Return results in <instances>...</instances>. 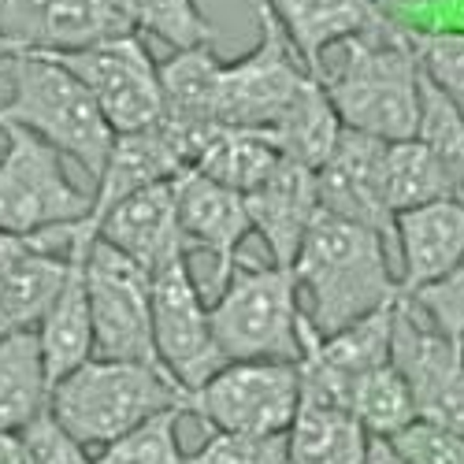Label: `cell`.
Listing matches in <instances>:
<instances>
[{
	"mask_svg": "<svg viewBox=\"0 0 464 464\" xmlns=\"http://www.w3.org/2000/svg\"><path fill=\"white\" fill-rule=\"evenodd\" d=\"M391 256L398 253L372 227L320 208L294 260L308 324L320 334H334L398 301L401 276H394Z\"/></svg>",
	"mask_w": 464,
	"mask_h": 464,
	"instance_id": "cell-1",
	"label": "cell"
},
{
	"mask_svg": "<svg viewBox=\"0 0 464 464\" xmlns=\"http://www.w3.org/2000/svg\"><path fill=\"white\" fill-rule=\"evenodd\" d=\"M320 82L350 130L382 141L416 138L423 111V67L405 30L391 15L375 30L342 42L334 67L320 71Z\"/></svg>",
	"mask_w": 464,
	"mask_h": 464,
	"instance_id": "cell-2",
	"label": "cell"
},
{
	"mask_svg": "<svg viewBox=\"0 0 464 464\" xmlns=\"http://www.w3.org/2000/svg\"><path fill=\"white\" fill-rule=\"evenodd\" d=\"M12 97L0 104V127H23L56 145L93 182L101 179L115 130L86 82L49 53H12L0 60Z\"/></svg>",
	"mask_w": 464,
	"mask_h": 464,
	"instance_id": "cell-3",
	"label": "cell"
},
{
	"mask_svg": "<svg viewBox=\"0 0 464 464\" xmlns=\"http://www.w3.org/2000/svg\"><path fill=\"white\" fill-rule=\"evenodd\" d=\"M168 409H186V391L168 368L90 357L53 382L49 412L82 446H108Z\"/></svg>",
	"mask_w": 464,
	"mask_h": 464,
	"instance_id": "cell-4",
	"label": "cell"
},
{
	"mask_svg": "<svg viewBox=\"0 0 464 464\" xmlns=\"http://www.w3.org/2000/svg\"><path fill=\"white\" fill-rule=\"evenodd\" d=\"M301 286L294 267L235 264L212 301V327L227 361H301Z\"/></svg>",
	"mask_w": 464,
	"mask_h": 464,
	"instance_id": "cell-5",
	"label": "cell"
},
{
	"mask_svg": "<svg viewBox=\"0 0 464 464\" xmlns=\"http://www.w3.org/2000/svg\"><path fill=\"white\" fill-rule=\"evenodd\" d=\"M0 227L19 238L60 223H79L93 212V193H82L63 171V152L23 127H0Z\"/></svg>",
	"mask_w": 464,
	"mask_h": 464,
	"instance_id": "cell-6",
	"label": "cell"
},
{
	"mask_svg": "<svg viewBox=\"0 0 464 464\" xmlns=\"http://www.w3.org/2000/svg\"><path fill=\"white\" fill-rule=\"evenodd\" d=\"M301 405L297 361H227L186 394V412L208 431L286 435Z\"/></svg>",
	"mask_w": 464,
	"mask_h": 464,
	"instance_id": "cell-7",
	"label": "cell"
},
{
	"mask_svg": "<svg viewBox=\"0 0 464 464\" xmlns=\"http://www.w3.org/2000/svg\"><path fill=\"white\" fill-rule=\"evenodd\" d=\"M260 42L235 63H223L219 74V123L223 127H249L272 130L294 101L316 79L304 67L297 49L290 45L286 30L272 15V8L260 5Z\"/></svg>",
	"mask_w": 464,
	"mask_h": 464,
	"instance_id": "cell-8",
	"label": "cell"
},
{
	"mask_svg": "<svg viewBox=\"0 0 464 464\" xmlns=\"http://www.w3.org/2000/svg\"><path fill=\"white\" fill-rule=\"evenodd\" d=\"M86 286L93 313V357L160 364L152 331V276L145 267L104 238H93L86 256Z\"/></svg>",
	"mask_w": 464,
	"mask_h": 464,
	"instance_id": "cell-9",
	"label": "cell"
},
{
	"mask_svg": "<svg viewBox=\"0 0 464 464\" xmlns=\"http://www.w3.org/2000/svg\"><path fill=\"white\" fill-rule=\"evenodd\" d=\"M63 67H71L115 134L145 130L164 120V86H160V63L149 56L141 34H123L111 42L74 49V53H49Z\"/></svg>",
	"mask_w": 464,
	"mask_h": 464,
	"instance_id": "cell-10",
	"label": "cell"
},
{
	"mask_svg": "<svg viewBox=\"0 0 464 464\" xmlns=\"http://www.w3.org/2000/svg\"><path fill=\"white\" fill-rule=\"evenodd\" d=\"M152 331L160 364L186 394L227 364L212 327V304L189 272V256L171 260L152 276Z\"/></svg>",
	"mask_w": 464,
	"mask_h": 464,
	"instance_id": "cell-11",
	"label": "cell"
},
{
	"mask_svg": "<svg viewBox=\"0 0 464 464\" xmlns=\"http://www.w3.org/2000/svg\"><path fill=\"white\" fill-rule=\"evenodd\" d=\"M382 157H386L382 138L345 127L334 152L316 168V189H320V208L372 227L398 253V216L391 201H386Z\"/></svg>",
	"mask_w": 464,
	"mask_h": 464,
	"instance_id": "cell-12",
	"label": "cell"
},
{
	"mask_svg": "<svg viewBox=\"0 0 464 464\" xmlns=\"http://www.w3.org/2000/svg\"><path fill=\"white\" fill-rule=\"evenodd\" d=\"M179 189V219L189 253L212 256V290L219 294L238 264V246L253 230L246 193L230 189L198 168H186L175 179Z\"/></svg>",
	"mask_w": 464,
	"mask_h": 464,
	"instance_id": "cell-13",
	"label": "cell"
},
{
	"mask_svg": "<svg viewBox=\"0 0 464 464\" xmlns=\"http://www.w3.org/2000/svg\"><path fill=\"white\" fill-rule=\"evenodd\" d=\"M97 238H104L108 246L127 253L149 276H157L160 267H168L179 256H189L182 219H179L175 179L145 186L115 208H108L97 219Z\"/></svg>",
	"mask_w": 464,
	"mask_h": 464,
	"instance_id": "cell-14",
	"label": "cell"
},
{
	"mask_svg": "<svg viewBox=\"0 0 464 464\" xmlns=\"http://www.w3.org/2000/svg\"><path fill=\"white\" fill-rule=\"evenodd\" d=\"M246 205H249L253 230L264 238L272 260L283 267H294L308 227L320 216L316 168H308L294 157H283L272 175L253 193H246Z\"/></svg>",
	"mask_w": 464,
	"mask_h": 464,
	"instance_id": "cell-15",
	"label": "cell"
},
{
	"mask_svg": "<svg viewBox=\"0 0 464 464\" xmlns=\"http://www.w3.org/2000/svg\"><path fill=\"white\" fill-rule=\"evenodd\" d=\"M189 168V152L182 145V138L160 120L145 130H130V134H115L111 157L97 179L93 189V212L90 219L97 223L108 208H115L120 201H127L130 193L157 186V182H171Z\"/></svg>",
	"mask_w": 464,
	"mask_h": 464,
	"instance_id": "cell-16",
	"label": "cell"
},
{
	"mask_svg": "<svg viewBox=\"0 0 464 464\" xmlns=\"http://www.w3.org/2000/svg\"><path fill=\"white\" fill-rule=\"evenodd\" d=\"M304 67L320 79L324 56L357 34L386 23L382 0H264Z\"/></svg>",
	"mask_w": 464,
	"mask_h": 464,
	"instance_id": "cell-17",
	"label": "cell"
},
{
	"mask_svg": "<svg viewBox=\"0 0 464 464\" xmlns=\"http://www.w3.org/2000/svg\"><path fill=\"white\" fill-rule=\"evenodd\" d=\"M460 256H464V205L457 198L409 208L398 216L401 294L431 286Z\"/></svg>",
	"mask_w": 464,
	"mask_h": 464,
	"instance_id": "cell-18",
	"label": "cell"
},
{
	"mask_svg": "<svg viewBox=\"0 0 464 464\" xmlns=\"http://www.w3.org/2000/svg\"><path fill=\"white\" fill-rule=\"evenodd\" d=\"M93 238H97V223L86 219V230L71 249V276L60 297L53 301V308L45 313V320L37 324L53 382L93 357V313H90V286H86V256Z\"/></svg>",
	"mask_w": 464,
	"mask_h": 464,
	"instance_id": "cell-19",
	"label": "cell"
},
{
	"mask_svg": "<svg viewBox=\"0 0 464 464\" xmlns=\"http://www.w3.org/2000/svg\"><path fill=\"white\" fill-rule=\"evenodd\" d=\"M53 379L37 327H19L0 342V431H26L49 412Z\"/></svg>",
	"mask_w": 464,
	"mask_h": 464,
	"instance_id": "cell-20",
	"label": "cell"
},
{
	"mask_svg": "<svg viewBox=\"0 0 464 464\" xmlns=\"http://www.w3.org/2000/svg\"><path fill=\"white\" fill-rule=\"evenodd\" d=\"M290 464H364L368 457V428L334 401L304 398L290 423Z\"/></svg>",
	"mask_w": 464,
	"mask_h": 464,
	"instance_id": "cell-21",
	"label": "cell"
},
{
	"mask_svg": "<svg viewBox=\"0 0 464 464\" xmlns=\"http://www.w3.org/2000/svg\"><path fill=\"white\" fill-rule=\"evenodd\" d=\"M67 276H71V253L37 249L26 238V249H19L0 272V308H5L15 327H37L53 308V301L60 297Z\"/></svg>",
	"mask_w": 464,
	"mask_h": 464,
	"instance_id": "cell-22",
	"label": "cell"
},
{
	"mask_svg": "<svg viewBox=\"0 0 464 464\" xmlns=\"http://www.w3.org/2000/svg\"><path fill=\"white\" fill-rule=\"evenodd\" d=\"M279 160H283V152L276 149L267 130L219 127L208 138V145L201 149V157L193 168L216 182H223V186H230V189H238V193H253L276 171Z\"/></svg>",
	"mask_w": 464,
	"mask_h": 464,
	"instance_id": "cell-23",
	"label": "cell"
},
{
	"mask_svg": "<svg viewBox=\"0 0 464 464\" xmlns=\"http://www.w3.org/2000/svg\"><path fill=\"white\" fill-rule=\"evenodd\" d=\"M382 182H386V201H391L394 216L453 198V182L439 160V152L423 138L386 141Z\"/></svg>",
	"mask_w": 464,
	"mask_h": 464,
	"instance_id": "cell-24",
	"label": "cell"
},
{
	"mask_svg": "<svg viewBox=\"0 0 464 464\" xmlns=\"http://www.w3.org/2000/svg\"><path fill=\"white\" fill-rule=\"evenodd\" d=\"M342 130H345V123H342L338 108L331 104L324 82L313 79L308 90L294 101V108L267 134H272V141L283 157H294L308 168H320L334 152Z\"/></svg>",
	"mask_w": 464,
	"mask_h": 464,
	"instance_id": "cell-25",
	"label": "cell"
},
{
	"mask_svg": "<svg viewBox=\"0 0 464 464\" xmlns=\"http://www.w3.org/2000/svg\"><path fill=\"white\" fill-rule=\"evenodd\" d=\"M350 412L364 423L368 435H386V439H394L398 431L409 428L412 420H420L416 394H412L409 379L401 375V368L394 361L353 379Z\"/></svg>",
	"mask_w": 464,
	"mask_h": 464,
	"instance_id": "cell-26",
	"label": "cell"
},
{
	"mask_svg": "<svg viewBox=\"0 0 464 464\" xmlns=\"http://www.w3.org/2000/svg\"><path fill=\"white\" fill-rule=\"evenodd\" d=\"M435 152L453 182V198L464 205V108L450 101L428 74H423V111H420V130Z\"/></svg>",
	"mask_w": 464,
	"mask_h": 464,
	"instance_id": "cell-27",
	"label": "cell"
},
{
	"mask_svg": "<svg viewBox=\"0 0 464 464\" xmlns=\"http://www.w3.org/2000/svg\"><path fill=\"white\" fill-rule=\"evenodd\" d=\"M138 34H152L171 49H198L216 42V26L201 15L198 0H120Z\"/></svg>",
	"mask_w": 464,
	"mask_h": 464,
	"instance_id": "cell-28",
	"label": "cell"
},
{
	"mask_svg": "<svg viewBox=\"0 0 464 464\" xmlns=\"http://www.w3.org/2000/svg\"><path fill=\"white\" fill-rule=\"evenodd\" d=\"M186 409H168L160 416L145 420L130 435L101 446L97 464H186V453L179 446V420Z\"/></svg>",
	"mask_w": 464,
	"mask_h": 464,
	"instance_id": "cell-29",
	"label": "cell"
},
{
	"mask_svg": "<svg viewBox=\"0 0 464 464\" xmlns=\"http://www.w3.org/2000/svg\"><path fill=\"white\" fill-rule=\"evenodd\" d=\"M401 26V23H398ZM423 74L464 108V30H420L401 26Z\"/></svg>",
	"mask_w": 464,
	"mask_h": 464,
	"instance_id": "cell-30",
	"label": "cell"
},
{
	"mask_svg": "<svg viewBox=\"0 0 464 464\" xmlns=\"http://www.w3.org/2000/svg\"><path fill=\"white\" fill-rule=\"evenodd\" d=\"M186 464H290V439L208 431V439L186 457Z\"/></svg>",
	"mask_w": 464,
	"mask_h": 464,
	"instance_id": "cell-31",
	"label": "cell"
},
{
	"mask_svg": "<svg viewBox=\"0 0 464 464\" xmlns=\"http://www.w3.org/2000/svg\"><path fill=\"white\" fill-rule=\"evenodd\" d=\"M423 316H428L442 334L450 338H464V256L450 267L442 279H435L431 286H423L416 294H405Z\"/></svg>",
	"mask_w": 464,
	"mask_h": 464,
	"instance_id": "cell-32",
	"label": "cell"
},
{
	"mask_svg": "<svg viewBox=\"0 0 464 464\" xmlns=\"http://www.w3.org/2000/svg\"><path fill=\"white\" fill-rule=\"evenodd\" d=\"M394 442L412 464H464V435L435 420H412L405 431L394 435Z\"/></svg>",
	"mask_w": 464,
	"mask_h": 464,
	"instance_id": "cell-33",
	"label": "cell"
},
{
	"mask_svg": "<svg viewBox=\"0 0 464 464\" xmlns=\"http://www.w3.org/2000/svg\"><path fill=\"white\" fill-rule=\"evenodd\" d=\"M26 439H30V450H34V460L37 464H97V457H90L79 439H71L53 412H45L37 423L26 428Z\"/></svg>",
	"mask_w": 464,
	"mask_h": 464,
	"instance_id": "cell-34",
	"label": "cell"
},
{
	"mask_svg": "<svg viewBox=\"0 0 464 464\" xmlns=\"http://www.w3.org/2000/svg\"><path fill=\"white\" fill-rule=\"evenodd\" d=\"M0 464H37L26 431H0Z\"/></svg>",
	"mask_w": 464,
	"mask_h": 464,
	"instance_id": "cell-35",
	"label": "cell"
},
{
	"mask_svg": "<svg viewBox=\"0 0 464 464\" xmlns=\"http://www.w3.org/2000/svg\"><path fill=\"white\" fill-rule=\"evenodd\" d=\"M364 464H412V460L398 450V442H394V439H386V435H372Z\"/></svg>",
	"mask_w": 464,
	"mask_h": 464,
	"instance_id": "cell-36",
	"label": "cell"
},
{
	"mask_svg": "<svg viewBox=\"0 0 464 464\" xmlns=\"http://www.w3.org/2000/svg\"><path fill=\"white\" fill-rule=\"evenodd\" d=\"M19 249H26V238H19V235H12V230L0 227V272H5V264H8Z\"/></svg>",
	"mask_w": 464,
	"mask_h": 464,
	"instance_id": "cell-37",
	"label": "cell"
},
{
	"mask_svg": "<svg viewBox=\"0 0 464 464\" xmlns=\"http://www.w3.org/2000/svg\"><path fill=\"white\" fill-rule=\"evenodd\" d=\"M12 331H19V327H15L12 320H8V313H5V308H0V342H5V338H8Z\"/></svg>",
	"mask_w": 464,
	"mask_h": 464,
	"instance_id": "cell-38",
	"label": "cell"
},
{
	"mask_svg": "<svg viewBox=\"0 0 464 464\" xmlns=\"http://www.w3.org/2000/svg\"><path fill=\"white\" fill-rule=\"evenodd\" d=\"M382 5H431V0H382Z\"/></svg>",
	"mask_w": 464,
	"mask_h": 464,
	"instance_id": "cell-39",
	"label": "cell"
},
{
	"mask_svg": "<svg viewBox=\"0 0 464 464\" xmlns=\"http://www.w3.org/2000/svg\"><path fill=\"white\" fill-rule=\"evenodd\" d=\"M12 53H15V49L5 42V37H0V60H5V56H12Z\"/></svg>",
	"mask_w": 464,
	"mask_h": 464,
	"instance_id": "cell-40",
	"label": "cell"
},
{
	"mask_svg": "<svg viewBox=\"0 0 464 464\" xmlns=\"http://www.w3.org/2000/svg\"><path fill=\"white\" fill-rule=\"evenodd\" d=\"M460 353H464V338H460Z\"/></svg>",
	"mask_w": 464,
	"mask_h": 464,
	"instance_id": "cell-41",
	"label": "cell"
},
{
	"mask_svg": "<svg viewBox=\"0 0 464 464\" xmlns=\"http://www.w3.org/2000/svg\"><path fill=\"white\" fill-rule=\"evenodd\" d=\"M0 152H5V149H0Z\"/></svg>",
	"mask_w": 464,
	"mask_h": 464,
	"instance_id": "cell-42",
	"label": "cell"
}]
</instances>
